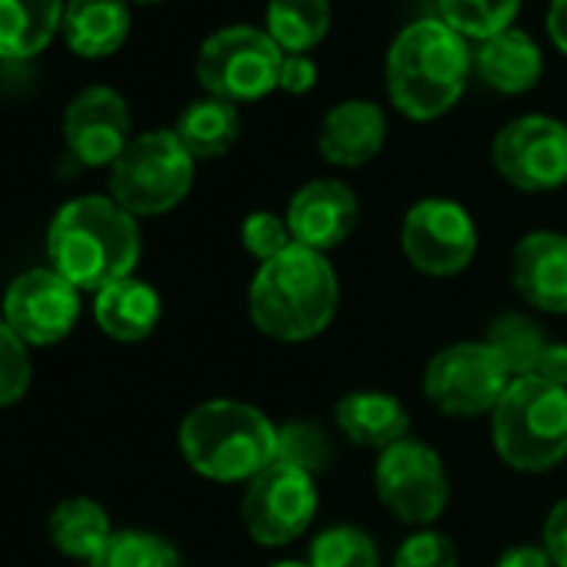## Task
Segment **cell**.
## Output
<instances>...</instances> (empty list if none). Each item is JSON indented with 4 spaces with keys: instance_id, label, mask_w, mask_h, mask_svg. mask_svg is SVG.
<instances>
[{
    "instance_id": "cell-1",
    "label": "cell",
    "mask_w": 567,
    "mask_h": 567,
    "mask_svg": "<svg viewBox=\"0 0 567 567\" xmlns=\"http://www.w3.org/2000/svg\"><path fill=\"white\" fill-rule=\"evenodd\" d=\"M341 280L328 254L291 244L257 274L247 288L250 324L280 344H305L321 338L338 315Z\"/></svg>"
},
{
    "instance_id": "cell-2",
    "label": "cell",
    "mask_w": 567,
    "mask_h": 567,
    "mask_svg": "<svg viewBox=\"0 0 567 567\" xmlns=\"http://www.w3.org/2000/svg\"><path fill=\"white\" fill-rule=\"evenodd\" d=\"M48 260L78 291L97 295L114 280L134 277L141 260L137 217L114 197H74L51 220Z\"/></svg>"
},
{
    "instance_id": "cell-3",
    "label": "cell",
    "mask_w": 567,
    "mask_h": 567,
    "mask_svg": "<svg viewBox=\"0 0 567 567\" xmlns=\"http://www.w3.org/2000/svg\"><path fill=\"white\" fill-rule=\"evenodd\" d=\"M474 48L441 18L408 24L388 48L384 84L391 104L417 124L444 117L467 91Z\"/></svg>"
},
{
    "instance_id": "cell-4",
    "label": "cell",
    "mask_w": 567,
    "mask_h": 567,
    "mask_svg": "<svg viewBox=\"0 0 567 567\" xmlns=\"http://www.w3.org/2000/svg\"><path fill=\"white\" fill-rule=\"evenodd\" d=\"M187 467L217 484H247L277 457V424L237 398H210L190 408L177 427Z\"/></svg>"
},
{
    "instance_id": "cell-5",
    "label": "cell",
    "mask_w": 567,
    "mask_h": 567,
    "mask_svg": "<svg viewBox=\"0 0 567 567\" xmlns=\"http://www.w3.org/2000/svg\"><path fill=\"white\" fill-rule=\"evenodd\" d=\"M497 457L520 474H544L567 461V388L514 378L491 414Z\"/></svg>"
},
{
    "instance_id": "cell-6",
    "label": "cell",
    "mask_w": 567,
    "mask_h": 567,
    "mask_svg": "<svg viewBox=\"0 0 567 567\" xmlns=\"http://www.w3.org/2000/svg\"><path fill=\"white\" fill-rule=\"evenodd\" d=\"M194 164L174 131L137 134L111 167V197L134 217L167 214L190 194Z\"/></svg>"
},
{
    "instance_id": "cell-7",
    "label": "cell",
    "mask_w": 567,
    "mask_h": 567,
    "mask_svg": "<svg viewBox=\"0 0 567 567\" xmlns=\"http://www.w3.org/2000/svg\"><path fill=\"white\" fill-rule=\"evenodd\" d=\"M284 51L264 28L234 24L214 31L197 51V81L207 97L254 104L277 91Z\"/></svg>"
},
{
    "instance_id": "cell-8",
    "label": "cell",
    "mask_w": 567,
    "mask_h": 567,
    "mask_svg": "<svg viewBox=\"0 0 567 567\" xmlns=\"http://www.w3.org/2000/svg\"><path fill=\"white\" fill-rule=\"evenodd\" d=\"M511 374L487 341H457L441 348L421 378V391L444 417H491L511 388Z\"/></svg>"
},
{
    "instance_id": "cell-9",
    "label": "cell",
    "mask_w": 567,
    "mask_h": 567,
    "mask_svg": "<svg viewBox=\"0 0 567 567\" xmlns=\"http://www.w3.org/2000/svg\"><path fill=\"white\" fill-rule=\"evenodd\" d=\"M374 494L394 520L417 530L431 527L447 511L451 477L441 454L431 444L404 437L378 454Z\"/></svg>"
},
{
    "instance_id": "cell-10",
    "label": "cell",
    "mask_w": 567,
    "mask_h": 567,
    "mask_svg": "<svg viewBox=\"0 0 567 567\" xmlns=\"http://www.w3.org/2000/svg\"><path fill=\"white\" fill-rule=\"evenodd\" d=\"M318 507V477L274 461L247 481L240 497V524L260 547H288L311 530Z\"/></svg>"
},
{
    "instance_id": "cell-11",
    "label": "cell",
    "mask_w": 567,
    "mask_h": 567,
    "mask_svg": "<svg viewBox=\"0 0 567 567\" xmlns=\"http://www.w3.org/2000/svg\"><path fill=\"white\" fill-rule=\"evenodd\" d=\"M401 254L434 280L464 274L477 254V224L471 210L451 197H424L401 220Z\"/></svg>"
},
{
    "instance_id": "cell-12",
    "label": "cell",
    "mask_w": 567,
    "mask_h": 567,
    "mask_svg": "<svg viewBox=\"0 0 567 567\" xmlns=\"http://www.w3.org/2000/svg\"><path fill=\"white\" fill-rule=\"evenodd\" d=\"M494 171L520 194H547L567 184V124L550 114H520L491 141Z\"/></svg>"
},
{
    "instance_id": "cell-13",
    "label": "cell",
    "mask_w": 567,
    "mask_h": 567,
    "mask_svg": "<svg viewBox=\"0 0 567 567\" xmlns=\"http://www.w3.org/2000/svg\"><path fill=\"white\" fill-rule=\"evenodd\" d=\"M81 318V291L54 267H31L4 295V321L34 348L64 341Z\"/></svg>"
},
{
    "instance_id": "cell-14",
    "label": "cell",
    "mask_w": 567,
    "mask_h": 567,
    "mask_svg": "<svg viewBox=\"0 0 567 567\" xmlns=\"http://www.w3.org/2000/svg\"><path fill=\"white\" fill-rule=\"evenodd\" d=\"M68 151L84 167H114L131 137V107L114 87H87L64 111Z\"/></svg>"
},
{
    "instance_id": "cell-15",
    "label": "cell",
    "mask_w": 567,
    "mask_h": 567,
    "mask_svg": "<svg viewBox=\"0 0 567 567\" xmlns=\"http://www.w3.org/2000/svg\"><path fill=\"white\" fill-rule=\"evenodd\" d=\"M284 220L291 227L295 244L331 254L358 230L361 200L351 184L338 177H315L291 194Z\"/></svg>"
},
{
    "instance_id": "cell-16",
    "label": "cell",
    "mask_w": 567,
    "mask_h": 567,
    "mask_svg": "<svg viewBox=\"0 0 567 567\" xmlns=\"http://www.w3.org/2000/svg\"><path fill=\"white\" fill-rule=\"evenodd\" d=\"M511 284L527 308L567 315V234L530 230L511 250Z\"/></svg>"
},
{
    "instance_id": "cell-17",
    "label": "cell",
    "mask_w": 567,
    "mask_h": 567,
    "mask_svg": "<svg viewBox=\"0 0 567 567\" xmlns=\"http://www.w3.org/2000/svg\"><path fill=\"white\" fill-rule=\"evenodd\" d=\"M388 141V117L374 101L351 97L334 104L318 131V151L328 164L354 171L371 164Z\"/></svg>"
},
{
    "instance_id": "cell-18",
    "label": "cell",
    "mask_w": 567,
    "mask_h": 567,
    "mask_svg": "<svg viewBox=\"0 0 567 567\" xmlns=\"http://www.w3.org/2000/svg\"><path fill=\"white\" fill-rule=\"evenodd\" d=\"M544 74V54L520 28H507L474 44V78L497 94H527Z\"/></svg>"
},
{
    "instance_id": "cell-19",
    "label": "cell",
    "mask_w": 567,
    "mask_h": 567,
    "mask_svg": "<svg viewBox=\"0 0 567 567\" xmlns=\"http://www.w3.org/2000/svg\"><path fill=\"white\" fill-rule=\"evenodd\" d=\"M334 427L351 444L381 454L411 437V414L388 391H351L334 404Z\"/></svg>"
},
{
    "instance_id": "cell-20",
    "label": "cell",
    "mask_w": 567,
    "mask_h": 567,
    "mask_svg": "<svg viewBox=\"0 0 567 567\" xmlns=\"http://www.w3.org/2000/svg\"><path fill=\"white\" fill-rule=\"evenodd\" d=\"M161 295L141 277H124L107 284L104 291L94 298V321L97 328L121 341V344H137L147 341L157 324H161Z\"/></svg>"
},
{
    "instance_id": "cell-21",
    "label": "cell",
    "mask_w": 567,
    "mask_h": 567,
    "mask_svg": "<svg viewBox=\"0 0 567 567\" xmlns=\"http://www.w3.org/2000/svg\"><path fill=\"white\" fill-rule=\"evenodd\" d=\"M61 34L81 58H107L121 51L131 34L127 0H71L64 8Z\"/></svg>"
},
{
    "instance_id": "cell-22",
    "label": "cell",
    "mask_w": 567,
    "mask_h": 567,
    "mask_svg": "<svg viewBox=\"0 0 567 567\" xmlns=\"http://www.w3.org/2000/svg\"><path fill=\"white\" fill-rule=\"evenodd\" d=\"M61 24V0H0V58L28 61L41 54Z\"/></svg>"
},
{
    "instance_id": "cell-23",
    "label": "cell",
    "mask_w": 567,
    "mask_h": 567,
    "mask_svg": "<svg viewBox=\"0 0 567 567\" xmlns=\"http://www.w3.org/2000/svg\"><path fill=\"white\" fill-rule=\"evenodd\" d=\"M174 134L194 161L224 157L240 137V111L220 97H200L181 111Z\"/></svg>"
},
{
    "instance_id": "cell-24",
    "label": "cell",
    "mask_w": 567,
    "mask_h": 567,
    "mask_svg": "<svg viewBox=\"0 0 567 567\" xmlns=\"http://www.w3.org/2000/svg\"><path fill=\"white\" fill-rule=\"evenodd\" d=\"M264 31L284 54H311L331 31V0H267Z\"/></svg>"
},
{
    "instance_id": "cell-25",
    "label": "cell",
    "mask_w": 567,
    "mask_h": 567,
    "mask_svg": "<svg viewBox=\"0 0 567 567\" xmlns=\"http://www.w3.org/2000/svg\"><path fill=\"white\" fill-rule=\"evenodd\" d=\"M48 527H51L54 547L64 557H74V560H84V564L91 557H97L101 547L114 534L107 511L97 501H91V497H68V501H61L54 507Z\"/></svg>"
},
{
    "instance_id": "cell-26",
    "label": "cell",
    "mask_w": 567,
    "mask_h": 567,
    "mask_svg": "<svg viewBox=\"0 0 567 567\" xmlns=\"http://www.w3.org/2000/svg\"><path fill=\"white\" fill-rule=\"evenodd\" d=\"M484 341L494 348V354L501 358V364L507 368L511 378H530L537 368V358L550 338L537 328L534 318L507 311V315H497L491 321Z\"/></svg>"
},
{
    "instance_id": "cell-27",
    "label": "cell",
    "mask_w": 567,
    "mask_h": 567,
    "mask_svg": "<svg viewBox=\"0 0 567 567\" xmlns=\"http://www.w3.org/2000/svg\"><path fill=\"white\" fill-rule=\"evenodd\" d=\"M87 567H184V560L167 537L127 527L114 530L101 554L87 560Z\"/></svg>"
},
{
    "instance_id": "cell-28",
    "label": "cell",
    "mask_w": 567,
    "mask_h": 567,
    "mask_svg": "<svg viewBox=\"0 0 567 567\" xmlns=\"http://www.w3.org/2000/svg\"><path fill=\"white\" fill-rule=\"evenodd\" d=\"M437 18L467 41H487L507 28L520 11V0H434Z\"/></svg>"
},
{
    "instance_id": "cell-29",
    "label": "cell",
    "mask_w": 567,
    "mask_h": 567,
    "mask_svg": "<svg viewBox=\"0 0 567 567\" xmlns=\"http://www.w3.org/2000/svg\"><path fill=\"white\" fill-rule=\"evenodd\" d=\"M274 461L318 477L321 471H328L334 464V441L324 424L308 421V417L277 424V457Z\"/></svg>"
},
{
    "instance_id": "cell-30",
    "label": "cell",
    "mask_w": 567,
    "mask_h": 567,
    "mask_svg": "<svg viewBox=\"0 0 567 567\" xmlns=\"http://www.w3.org/2000/svg\"><path fill=\"white\" fill-rule=\"evenodd\" d=\"M308 564L311 567H381V550L364 527L331 524L315 534Z\"/></svg>"
},
{
    "instance_id": "cell-31",
    "label": "cell",
    "mask_w": 567,
    "mask_h": 567,
    "mask_svg": "<svg viewBox=\"0 0 567 567\" xmlns=\"http://www.w3.org/2000/svg\"><path fill=\"white\" fill-rule=\"evenodd\" d=\"M295 244L291 237V227L284 220V214H274V210H254L244 217L240 224V247L257 260V264H267L274 260L277 254H284Z\"/></svg>"
},
{
    "instance_id": "cell-32",
    "label": "cell",
    "mask_w": 567,
    "mask_h": 567,
    "mask_svg": "<svg viewBox=\"0 0 567 567\" xmlns=\"http://www.w3.org/2000/svg\"><path fill=\"white\" fill-rule=\"evenodd\" d=\"M457 564H461L457 544L434 527H417L414 534H408L391 560V567H457Z\"/></svg>"
},
{
    "instance_id": "cell-33",
    "label": "cell",
    "mask_w": 567,
    "mask_h": 567,
    "mask_svg": "<svg viewBox=\"0 0 567 567\" xmlns=\"http://www.w3.org/2000/svg\"><path fill=\"white\" fill-rule=\"evenodd\" d=\"M31 388V354L28 344L0 318V408L18 404Z\"/></svg>"
},
{
    "instance_id": "cell-34",
    "label": "cell",
    "mask_w": 567,
    "mask_h": 567,
    "mask_svg": "<svg viewBox=\"0 0 567 567\" xmlns=\"http://www.w3.org/2000/svg\"><path fill=\"white\" fill-rule=\"evenodd\" d=\"M315 87H318V61L311 54H284L277 91L301 97V94H308Z\"/></svg>"
},
{
    "instance_id": "cell-35",
    "label": "cell",
    "mask_w": 567,
    "mask_h": 567,
    "mask_svg": "<svg viewBox=\"0 0 567 567\" xmlns=\"http://www.w3.org/2000/svg\"><path fill=\"white\" fill-rule=\"evenodd\" d=\"M540 547L547 550L554 567H567V497H560L547 511L544 530H540Z\"/></svg>"
},
{
    "instance_id": "cell-36",
    "label": "cell",
    "mask_w": 567,
    "mask_h": 567,
    "mask_svg": "<svg viewBox=\"0 0 567 567\" xmlns=\"http://www.w3.org/2000/svg\"><path fill=\"white\" fill-rule=\"evenodd\" d=\"M530 378H540L554 388H567V344L564 341H547V348L537 358V368Z\"/></svg>"
},
{
    "instance_id": "cell-37",
    "label": "cell",
    "mask_w": 567,
    "mask_h": 567,
    "mask_svg": "<svg viewBox=\"0 0 567 567\" xmlns=\"http://www.w3.org/2000/svg\"><path fill=\"white\" fill-rule=\"evenodd\" d=\"M494 567H554V564L540 544H514L497 557Z\"/></svg>"
},
{
    "instance_id": "cell-38",
    "label": "cell",
    "mask_w": 567,
    "mask_h": 567,
    "mask_svg": "<svg viewBox=\"0 0 567 567\" xmlns=\"http://www.w3.org/2000/svg\"><path fill=\"white\" fill-rule=\"evenodd\" d=\"M547 38L550 44L567 54V0H550L547 8Z\"/></svg>"
},
{
    "instance_id": "cell-39",
    "label": "cell",
    "mask_w": 567,
    "mask_h": 567,
    "mask_svg": "<svg viewBox=\"0 0 567 567\" xmlns=\"http://www.w3.org/2000/svg\"><path fill=\"white\" fill-rule=\"evenodd\" d=\"M270 567H311L308 560H277V564H270Z\"/></svg>"
},
{
    "instance_id": "cell-40",
    "label": "cell",
    "mask_w": 567,
    "mask_h": 567,
    "mask_svg": "<svg viewBox=\"0 0 567 567\" xmlns=\"http://www.w3.org/2000/svg\"><path fill=\"white\" fill-rule=\"evenodd\" d=\"M137 4H157V0H137Z\"/></svg>"
}]
</instances>
